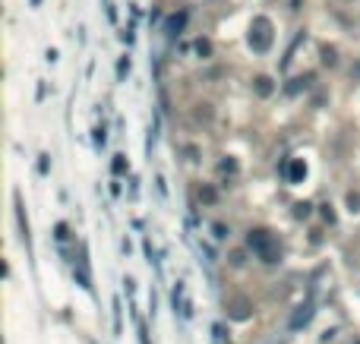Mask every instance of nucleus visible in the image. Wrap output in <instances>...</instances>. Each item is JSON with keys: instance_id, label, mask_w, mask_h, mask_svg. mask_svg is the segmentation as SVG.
I'll return each instance as SVG.
<instances>
[{"instance_id": "2eb2a0df", "label": "nucleus", "mask_w": 360, "mask_h": 344, "mask_svg": "<svg viewBox=\"0 0 360 344\" xmlns=\"http://www.w3.org/2000/svg\"><path fill=\"white\" fill-rule=\"evenodd\" d=\"M196 51H199V57H209L212 54V44L209 41H196Z\"/></svg>"}, {"instance_id": "9d476101", "label": "nucleus", "mask_w": 360, "mask_h": 344, "mask_svg": "<svg viewBox=\"0 0 360 344\" xmlns=\"http://www.w3.org/2000/svg\"><path fill=\"white\" fill-rule=\"evenodd\" d=\"M111 171H114V174H124V171H127V158H124V155H114Z\"/></svg>"}, {"instance_id": "a211bd4d", "label": "nucleus", "mask_w": 360, "mask_h": 344, "mask_svg": "<svg viewBox=\"0 0 360 344\" xmlns=\"http://www.w3.org/2000/svg\"><path fill=\"white\" fill-rule=\"evenodd\" d=\"M114 328L120 331V300H114Z\"/></svg>"}, {"instance_id": "412c9836", "label": "nucleus", "mask_w": 360, "mask_h": 344, "mask_svg": "<svg viewBox=\"0 0 360 344\" xmlns=\"http://www.w3.org/2000/svg\"><path fill=\"white\" fill-rule=\"evenodd\" d=\"M202 199H206V202H215V189H202V193H199Z\"/></svg>"}, {"instance_id": "f8f14e48", "label": "nucleus", "mask_w": 360, "mask_h": 344, "mask_svg": "<svg viewBox=\"0 0 360 344\" xmlns=\"http://www.w3.org/2000/svg\"><path fill=\"white\" fill-rule=\"evenodd\" d=\"M335 60H338V57H335V47H322V63L335 66Z\"/></svg>"}, {"instance_id": "1a4fd4ad", "label": "nucleus", "mask_w": 360, "mask_h": 344, "mask_svg": "<svg viewBox=\"0 0 360 344\" xmlns=\"http://www.w3.org/2000/svg\"><path fill=\"white\" fill-rule=\"evenodd\" d=\"M307 82H310V76L304 79V76H297V79H291V86H287V92H291V95H297L300 89H307Z\"/></svg>"}, {"instance_id": "dca6fc26", "label": "nucleus", "mask_w": 360, "mask_h": 344, "mask_svg": "<svg viewBox=\"0 0 360 344\" xmlns=\"http://www.w3.org/2000/svg\"><path fill=\"white\" fill-rule=\"evenodd\" d=\"M322 218H326L329 224L335 221V212H332V205H329V202H326V205H322Z\"/></svg>"}, {"instance_id": "ddd939ff", "label": "nucleus", "mask_w": 360, "mask_h": 344, "mask_svg": "<svg viewBox=\"0 0 360 344\" xmlns=\"http://www.w3.org/2000/svg\"><path fill=\"white\" fill-rule=\"evenodd\" d=\"M310 209H313L310 202H297V205H294V215H297V218H307V215H310Z\"/></svg>"}, {"instance_id": "f3484780", "label": "nucleus", "mask_w": 360, "mask_h": 344, "mask_svg": "<svg viewBox=\"0 0 360 344\" xmlns=\"http://www.w3.org/2000/svg\"><path fill=\"white\" fill-rule=\"evenodd\" d=\"M221 171H227V174H234V171H237V161H231V158H227V161H221Z\"/></svg>"}, {"instance_id": "39448f33", "label": "nucleus", "mask_w": 360, "mask_h": 344, "mask_svg": "<svg viewBox=\"0 0 360 344\" xmlns=\"http://www.w3.org/2000/svg\"><path fill=\"white\" fill-rule=\"evenodd\" d=\"M272 92H275V82H272L269 76H259V79H256V95H259V98H269Z\"/></svg>"}, {"instance_id": "f257e3e1", "label": "nucleus", "mask_w": 360, "mask_h": 344, "mask_svg": "<svg viewBox=\"0 0 360 344\" xmlns=\"http://www.w3.org/2000/svg\"><path fill=\"white\" fill-rule=\"evenodd\" d=\"M247 246H250V250H253L259 259H262V262H278V243H275V237L269 234V231H250V237H247Z\"/></svg>"}, {"instance_id": "f03ea898", "label": "nucleus", "mask_w": 360, "mask_h": 344, "mask_svg": "<svg viewBox=\"0 0 360 344\" xmlns=\"http://www.w3.org/2000/svg\"><path fill=\"white\" fill-rule=\"evenodd\" d=\"M272 22L266 19V16H256L253 19V26H250V47H253V51H269L272 47Z\"/></svg>"}, {"instance_id": "0eeeda50", "label": "nucleus", "mask_w": 360, "mask_h": 344, "mask_svg": "<svg viewBox=\"0 0 360 344\" xmlns=\"http://www.w3.org/2000/svg\"><path fill=\"white\" fill-rule=\"evenodd\" d=\"M184 22H187V13H177V16H171V19H167V35H177L180 29H184Z\"/></svg>"}, {"instance_id": "9b49d317", "label": "nucleus", "mask_w": 360, "mask_h": 344, "mask_svg": "<svg viewBox=\"0 0 360 344\" xmlns=\"http://www.w3.org/2000/svg\"><path fill=\"white\" fill-rule=\"evenodd\" d=\"M130 73V57H120V63H117V79H127Z\"/></svg>"}, {"instance_id": "6e6552de", "label": "nucleus", "mask_w": 360, "mask_h": 344, "mask_svg": "<svg viewBox=\"0 0 360 344\" xmlns=\"http://www.w3.org/2000/svg\"><path fill=\"white\" fill-rule=\"evenodd\" d=\"M231 316H234V319H247V316H250L247 300H237V303H234V310H231Z\"/></svg>"}, {"instance_id": "20e7f679", "label": "nucleus", "mask_w": 360, "mask_h": 344, "mask_svg": "<svg viewBox=\"0 0 360 344\" xmlns=\"http://www.w3.org/2000/svg\"><path fill=\"white\" fill-rule=\"evenodd\" d=\"M310 319H313V306H310V303L297 306V313L291 316V328H300V325H307Z\"/></svg>"}, {"instance_id": "4be33fe9", "label": "nucleus", "mask_w": 360, "mask_h": 344, "mask_svg": "<svg viewBox=\"0 0 360 344\" xmlns=\"http://www.w3.org/2000/svg\"><path fill=\"white\" fill-rule=\"evenodd\" d=\"M215 237H218V240H224V237H227V231H224V224H215Z\"/></svg>"}, {"instance_id": "aec40b11", "label": "nucleus", "mask_w": 360, "mask_h": 344, "mask_svg": "<svg viewBox=\"0 0 360 344\" xmlns=\"http://www.w3.org/2000/svg\"><path fill=\"white\" fill-rule=\"evenodd\" d=\"M67 237H70L67 234V224H57V240H67Z\"/></svg>"}, {"instance_id": "7ed1b4c3", "label": "nucleus", "mask_w": 360, "mask_h": 344, "mask_svg": "<svg viewBox=\"0 0 360 344\" xmlns=\"http://www.w3.org/2000/svg\"><path fill=\"white\" fill-rule=\"evenodd\" d=\"M307 177V164H304V158H294L291 164H287V180L291 183H300Z\"/></svg>"}, {"instance_id": "6ab92c4d", "label": "nucleus", "mask_w": 360, "mask_h": 344, "mask_svg": "<svg viewBox=\"0 0 360 344\" xmlns=\"http://www.w3.org/2000/svg\"><path fill=\"white\" fill-rule=\"evenodd\" d=\"M47 168H51V161H47V155H41V158H38V171L47 174Z\"/></svg>"}, {"instance_id": "4468645a", "label": "nucleus", "mask_w": 360, "mask_h": 344, "mask_svg": "<svg viewBox=\"0 0 360 344\" xmlns=\"http://www.w3.org/2000/svg\"><path fill=\"white\" fill-rule=\"evenodd\" d=\"M347 209H351V212H360V193H347Z\"/></svg>"}, {"instance_id": "423d86ee", "label": "nucleus", "mask_w": 360, "mask_h": 344, "mask_svg": "<svg viewBox=\"0 0 360 344\" xmlns=\"http://www.w3.org/2000/svg\"><path fill=\"white\" fill-rule=\"evenodd\" d=\"M16 218H19V231H22V240H26V246H29V221H26V215H22V202H19V196H16Z\"/></svg>"}]
</instances>
